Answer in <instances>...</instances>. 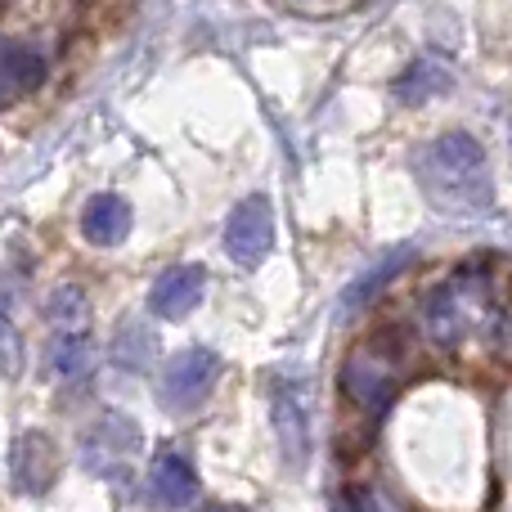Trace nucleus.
I'll return each mask as SVG.
<instances>
[{
  "label": "nucleus",
  "mask_w": 512,
  "mask_h": 512,
  "mask_svg": "<svg viewBox=\"0 0 512 512\" xmlns=\"http://www.w3.org/2000/svg\"><path fill=\"white\" fill-rule=\"evenodd\" d=\"M414 176H418V185H423V194L432 198L441 212L477 216L495 203L486 153H481V144L463 131L436 135L432 144H423L414 158Z\"/></svg>",
  "instance_id": "obj_1"
},
{
  "label": "nucleus",
  "mask_w": 512,
  "mask_h": 512,
  "mask_svg": "<svg viewBox=\"0 0 512 512\" xmlns=\"http://www.w3.org/2000/svg\"><path fill=\"white\" fill-rule=\"evenodd\" d=\"M405 387V351L391 346V337H373L351 351L342 364V391L364 409V414H382Z\"/></svg>",
  "instance_id": "obj_2"
},
{
  "label": "nucleus",
  "mask_w": 512,
  "mask_h": 512,
  "mask_svg": "<svg viewBox=\"0 0 512 512\" xmlns=\"http://www.w3.org/2000/svg\"><path fill=\"white\" fill-rule=\"evenodd\" d=\"M270 418H274V441H279L288 468L301 472L306 459H310V396H306V382L292 378V373H279L274 387H270Z\"/></svg>",
  "instance_id": "obj_3"
},
{
  "label": "nucleus",
  "mask_w": 512,
  "mask_h": 512,
  "mask_svg": "<svg viewBox=\"0 0 512 512\" xmlns=\"http://www.w3.org/2000/svg\"><path fill=\"white\" fill-rule=\"evenodd\" d=\"M135 450H140V427H135V418L104 414L95 427H90L86 445H81V463H86V472L113 481L131 468Z\"/></svg>",
  "instance_id": "obj_4"
},
{
  "label": "nucleus",
  "mask_w": 512,
  "mask_h": 512,
  "mask_svg": "<svg viewBox=\"0 0 512 512\" xmlns=\"http://www.w3.org/2000/svg\"><path fill=\"white\" fill-rule=\"evenodd\" d=\"M270 248H274V207L261 194H252L225 221V252L239 265H261Z\"/></svg>",
  "instance_id": "obj_5"
},
{
  "label": "nucleus",
  "mask_w": 512,
  "mask_h": 512,
  "mask_svg": "<svg viewBox=\"0 0 512 512\" xmlns=\"http://www.w3.org/2000/svg\"><path fill=\"white\" fill-rule=\"evenodd\" d=\"M216 373H221V360L207 346H189L176 360H167V373H162V405L167 409H194L198 400L212 391Z\"/></svg>",
  "instance_id": "obj_6"
},
{
  "label": "nucleus",
  "mask_w": 512,
  "mask_h": 512,
  "mask_svg": "<svg viewBox=\"0 0 512 512\" xmlns=\"http://www.w3.org/2000/svg\"><path fill=\"white\" fill-rule=\"evenodd\" d=\"M59 477V450L45 432H23L9 450V481H14L18 495L27 499H41L45 490L54 486Z\"/></svg>",
  "instance_id": "obj_7"
},
{
  "label": "nucleus",
  "mask_w": 512,
  "mask_h": 512,
  "mask_svg": "<svg viewBox=\"0 0 512 512\" xmlns=\"http://www.w3.org/2000/svg\"><path fill=\"white\" fill-rule=\"evenodd\" d=\"M207 292V270L203 265H171L153 279L149 288V310L158 319H185L189 310L203 301Z\"/></svg>",
  "instance_id": "obj_8"
},
{
  "label": "nucleus",
  "mask_w": 512,
  "mask_h": 512,
  "mask_svg": "<svg viewBox=\"0 0 512 512\" xmlns=\"http://www.w3.org/2000/svg\"><path fill=\"white\" fill-rule=\"evenodd\" d=\"M450 90H454V72H450V63L436 59V54H418V59L391 81V95L409 108L432 104V99L450 95Z\"/></svg>",
  "instance_id": "obj_9"
},
{
  "label": "nucleus",
  "mask_w": 512,
  "mask_h": 512,
  "mask_svg": "<svg viewBox=\"0 0 512 512\" xmlns=\"http://www.w3.org/2000/svg\"><path fill=\"white\" fill-rule=\"evenodd\" d=\"M41 81H45V59L32 50V45L0 41V108L23 99V95H32Z\"/></svg>",
  "instance_id": "obj_10"
},
{
  "label": "nucleus",
  "mask_w": 512,
  "mask_h": 512,
  "mask_svg": "<svg viewBox=\"0 0 512 512\" xmlns=\"http://www.w3.org/2000/svg\"><path fill=\"white\" fill-rule=\"evenodd\" d=\"M81 234L95 248H117L131 234V203L117 194H95L81 212Z\"/></svg>",
  "instance_id": "obj_11"
},
{
  "label": "nucleus",
  "mask_w": 512,
  "mask_h": 512,
  "mask_svg": "<svg viewBox=\"0 0 512 512\" xmlns=\"http://www.w3.org/2000/svg\"><path fill=\"white\" fill-rule=\"evenodd\" d=\"M149 486L162 508H189L198 499V472L180 454H158L149 472Z\"/></svg>",
  "instance_id": "obj_12"
},
{
  "label": "nucleus",
  "mask_w": 512,
  "mask_h": 512,
  "mask_svg": "<svg viewBox=\"0 0 512 512\" xmlns=\"http://www.w3.org/2000/svg\"><path fill=\"white\" fill-rule=\"evenodd\" d=\"M414 261V248H409V243H400V248H391L387 256H382L378 265H369V270L360 274V279L351 283V288H346V297H342V306L346 310H360V306H369L373 297H378L382 288H387L391 279H396L400 270H405V265Z\"/></svg>",
  "instance_id": "obj_13"
},
{
  "label": "nucleus",
  "mask_w": 512,
  "mask_h": 512,
  "mask_svg": "<svg viewBox=\"0 0 512 512\" xmlns=\"http://www.w3.org/2000/svg\"><path fill=\"white\" fill-rule=\"evenodd\" d=\"M153 351H158V346H153V333H149V328L140 324V319H126V324L117 328L113 360L122 364V369H135V373H140L144 364L153 360Z\"/></svg>",
  "instance_id": "obj_14"
},
{
  "label": "nucleus",
  "mask_w": 512,
  "mask_h": 512,
  "mask_svg": "<svg viewBox=\"0 0 512 512\" xmlns=\"http://www.w3.org/2000/svg\"><path fill=\"white\" fill-rule=\"evenodd\" d=\"M90 355H95V342H90L86 333H63L59 342L50 346V369L63 373V378H77V373H86Z\"/></svg>",
  "instance_id": "obj_15"
},
{
  "label": "nucleus",
  "mask_w": 512,
  "mask_h": 512,
  "mask_svg": "<svg viewBox=\"0 0 512 512\" xmlns=\"http://www.w3.org/2000/svg\"><path fill=\"white\" fill-rule=\"evenodd\" d=\"M18 369H23V337H18V328L9 324L5 315H0V378H14Z\"/></svg>",
  "instance_id": "obj_16"
},
{
  "label": "nucleus",
  "mask_w": 512,
  "mask_h": 512,
  "mask_svg": "<svg viewBox=\"0 0 512 512\" xmlns=\"http://www.w3.org/2000/svg\"><path fill=\"white\" fill-rule=\"evenodd\" d=\"M81 310H86V297H81L77 288H63L50 297V319H72V315H81Z\"/></svg>",
  "instance_id": "obj_17"
},
{
  "label": "nucleus",
  "mask_w": 512,
  "mask_h": 512,
  "mask_svg": "<svg viewBox=\"0 0 512 512\" xmlns=\"http://www.w3.org/2000/svg\"><path fill=\"white\" fill-rule=\"evenodd\" d=\"M203 512H239V508H225V504H207Z\"/></svg>",
  "instance_id": "obj_18"
}]
</instances>
